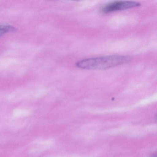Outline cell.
I'll use <instances>...</instances> for the list:
<instances>
[{"label":"cell","instance_id":"cell-1","mask_svg":"<svg viewBox=\"0 0 157 157\" xmlns=\"http://www.w3.org/2000/svg\"><path fill=\"white\" fill-rule=\"evenodd\" d=\"M131 60L129 56L112 55L82 59L77 62L76 66L82 69L101 70L126 64Z\"/></svg>","mask_w":157,"mask_h":157},{"label":"cell","instance_id":"cell-2","mask_svg":"<svg viewBox=\"0 0 157 157\" xmlns=\"http://www.w3.org/2000/svg\"><path fill=\"white\" fill-rule=\"evenodd\" d=\"M140 5V3L135 1H117L106 4L101 9L102 13H109L118 10H128Z\"/></svg>","mask_w":157,"mask_h":157},{"label":"cell","instance_id":"cell-3","mask_svg":"<svg viewBox=\"0 0 157 157\" xmlns=\"http://www.w3.org/2000/svg\"><path fill=\"white\" fill-rule=\"evenodd\" d=\"M16 31V29L13 26L9 25H0V36L10 32Z\"/></svg>","mask_w":157,"mask_h":157}]
</instances>
